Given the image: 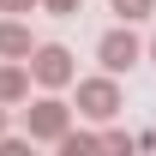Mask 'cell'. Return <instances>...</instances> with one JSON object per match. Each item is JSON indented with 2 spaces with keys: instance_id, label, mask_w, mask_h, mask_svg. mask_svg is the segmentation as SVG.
I'll return each instance as SVG.
<instances>
[{
  "instance_id": "cell-5",
  "label": "cell",
  "mask_w": 156,
  "mask_h": 156,
  "mask_svg": "<svg viewBox=\"0 0 156 156\" xmlns=\"http://www.w3.org/2000/svg\"><path fill=\"white\" fill-rule=\"evenodd\" d=\"M30 84H36V72H30V60H0V102H6V108L30 96Z\"/></svg>"
},
{
  "instance_id": "cell-10",
  "label": "cell",
  "mask_w": 156,
  "mask_h": 156,
  "mask_svg": "<svg viewBox=\"0 0 156 156\" xmlns=\"http://www.w3.org/2000/svg\"><path fill=\"white\" fill-rule=\"evenodd\" d=\"M78 6H84V0H42V12H54V18H72Z\"/></svg>"
},
{
  "instance_id": "cell-3",
  "label": "cell",
  "mask_w": 156,
  "mask_h": 156,
  "mask_svg": "<svg viewBox=\"0 0 156 156\" xmlns=\"http://www.w3.org/2000/svg\"><path fill=\"white\" fill-rule=\"evenodd\" d=\"M30 72H36V84H42V90H66V84H78L72 48H60V42H36V54H30Z\"/></svg>"
},
{
  "instance_id": "cell-13",
  "label": "cell",
  "mask_w": 156,
  "mask_h": 156,
  "mask_svg": "<svg viewBox=\"0 0 156 156\" xmlns=\"http://www.w3.org/2000/svg\"><path fill=\"white\" fill-rule=\"evenodd\" d=\"M150 60H156V36H150Z\"/></svg>"
},
{
  "instance_id": "cell-9",
  "label": "cell",
  "mask_w": 156,
  "mask_h": 156,
  "mask_svg": "<svg viewBox=\"0 0 156 156\" xmlns=\"http://www.w3.org/2000/svg\"><path fill=\"white\" fill-rule=\"evenodd\" d=\"M102 150H138V138L120 132V126H108V132H102Z\"/></svg>"
},
{
  "instance_id": "cell-8",
  "label": "cell",
  "mask_w": 156,
  "mask_h": 156,
  "mask_svg": "<svg viewBox=\"0 0 156 156\" xmlns=\"http://www.w3.org/2000/svg\"><path fill=\"white\" fill-rule=\"evenodd\" d=\"M54 150H60V156H90V150H102V138H90V132H66Z\"/></svg>"
},
{
  "instance_id": "cell-6",
  "label": "cell",
  "mask_w": 156,
  "mask_h": 156,
  "mask_svg": "<svg viewBox=\"0 0 156 156\" xmlns=\"http://www.w3.org/2000/svg\"><path fill=\"white\" fill-rule=\"evenodd\" d=\"M36 54V42H30V24H18L12 12L0 18V60H30Z\"/></svg>"
},
{
  "instance_id": "cell-4",
  "label": "cell",
  "mask_w": 156,
  "mask_h": 156,
  "mask_svg": "<svg viewBox=\"0 0 156 156\" xmlns=\"http://www.w3.org/2000/svg\"><path fill=\"white\" fill-rule=\"evenodd\" d=\"M138 54H144V42L132 36V24H114V30H102L96 36V60H102V72H132L138 66Z\"/></svg>"
},
{
  "instance_id": "cell-7",
  "label": "cell",
  "mask_w": 156,
  "mask_h": 156,
  "mask_svg": "<svg viewBox=\"0 0 156 156\" xmlns=\"http://www.w3.org/2000/svg\"><path fill=\"white\" fill-rule=\"evenodd\" d=\"M108 12H114L120 24H138V18H150V12H156V0H108Z\"/></svg>"
},
{
  "instance_id": "cell-12",
  "label": "cell",
  "mask_w": 156,
  "mask_h": 156,
  "mask_svg": "<svg viewBox=\"0 0 156 156\" xmlns=\"http://www.w3.org/2000/svg\"><path fill=\"white\" fill-rule=\"evenodd\" d=\"M0 132H6V102H0Z\"/></svg>"
},
{
  "instance_id": "cell-1",
  "label": "cell",
  "mask_w": 156,
  "mask_h": 156,
  "mask_svg": "<svg viewBox=\"0 0 156 156\" xmlns=\"http://www.w3.org/2000/svg\"><path fill=\"white\" fill-rule=\"evenodd\" d=\"M24 132L36 138V144H60V138L72 132V108L48 90V96H36L30 108H24Z\"/></svg>"
},
{
  "instance_id": "cell-11",
  "label": "cell",
  "mask_w": 156,
  "mask_h": 156,
  "mask_svg": "<svg viewBox=\"0 0 156 156\" xmlns=\"http://www.w3.org/2000/svg\"><path fill=\"white\" fill-rule=\"evenodd\" d=\"M42 0H0V12H12V18H18V12H36Z\"/></svg>"
},
{
  "instance_id": "cell-2",
  "label": "cell",
  "mask_w": 156,
  "mask_h": 156,
  "mask_svg": "<svg viewBox=\"0 0 156 156\" xmlns=\"http://www.w3.org/2000/svg\"><path fill=\"white\" fill-rule=\"evenodd\" d=\"M78 114H84V120H114L120 114V78L114 72L78 78Z\"/></svg>"
}]
</instances>
